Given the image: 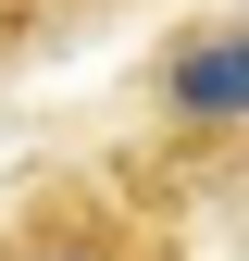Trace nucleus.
<instances>
[{"instance_id": "f257e3e1", "label": "nucleus", "mask_w": 249, "mask_h": 261, "mask_svg": "<svg viewBox=\"0 0 249 261\" xmlns=\"http://www.w3.org/2000/svg\"><path fill=\"white\" fill-rule=\"evenodd\" d=\"M0 261H187V212L137 174H38L0 212Z\"/></svg>"}, {"instance_id": "f03ea898", "label": "nucleus", "mask_w": 249, "mask_h": 261, "mask_svg": "<svg viewBox=\"0 0 249 261\" xmlns=\"http://www.w3.org/2000/svg\"><path fill=\"white\" fill-rule=\"evenodd\" d=\"M150 112L187 124V137H237L249 124V0L237 13H200L187 38L150 50Z\"/></svg>"}, {"instance_id": "7ed1b4c3", "label": "nucleus", "mask_w": 249, "mask_h": 261, "mask_svg": "<svg viewBox=\"0 0 249 261\" xmlns=\"http://www.w3.org/2000/svg\"><path fill=\"white\" fill-rule=\"evenodd\" d=\"M13 13H25V38H38V50H50V38H62V25H75V13H87V0H13Z\"/></svg>"}, {"instance_id": "20e7f679", "label": "nucleus", "mask_w": 249, "mask_h": 261, "mask_svg": "<svg viewBox=\"0 0 249 261\" xmlns=\"http://www.w3.org/2000/svg\"><path fill=\"white\" fill-rule=\"evenodd\" d=\"M25 50H38V38H25V13L0 0V62H25Z\"/></svg>"}]
</instances>
